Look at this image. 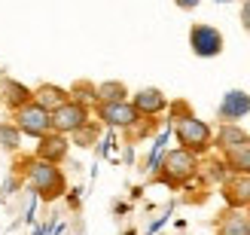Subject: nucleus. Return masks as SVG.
I'll use <instances>...</instances> for the list:
<instances>
[{
  "label": "nucleus",
  "instance_id": "1",
  "mask_svg": "<svg viewBox=\"0 0 250 235\" xmlns=\"http://www.w3.org/2000/svg\"><path fill=\"white\" fill-rule=\"evenodd\" d=\"M21 174H24V183H28V190L37 192L43 202H55L61 195L67 192V177L64 171L52 162H43V159H24L21 162Z\"/></svg>",
  "mask_w": 250,
  "mask_h": 235
},
{
  "label": "nucleus",
  "instance_id": "2",
  "mask_svg": "<svg viewBox=\"0 0 250 235\" xmlns=\"http://www.w3.org/2000/svg\"><path fill=\"white\" fill-rule=\"evenodd\" d=\"M174 138L183 150H189L195 156H205L214 150V128L208 126L205 119H198L189 113L186 104H174Z\"/></svg>",
  "mask_w": 250,
  "mask_h": 235
},
{
  "label": "nucleus",
  "instance_id": "3",
  "mask_svg": "<svg viewBox=\"0 0 250 235\" xmlns=\"http://www.w3.org/2000/svg\"><path fill=\"white\" fill-rule=\"evenodd\" d=\"M198 171H202V162H198V156L183 150V147H174L162 156V165H159V180L168 183V187H183V183H189L192 177H198Z\"/></svg>",
  "mask_w": 250,
  "mask_h": 235
},
{
  "label": "nucleus",
  "instance_id": "4",
  "mask_svg": "<svg viewBox=\"0 0 250 235\" xmlns=\"http://www.w3.org/2000/svg\"><path fill=\"white\" fill-rule=\"evenodd\" d=\"M12 122H16V128L21 134H28V138H34V141L52 131V113H49L46 107H40L37 101H28L19 110H12Z\"/></svg>",
  "mask_w": 250,
  "mask_h": 235
},
{
  "label": "nucleus",
  "instance_id": "5",
  "mask_svg": "<svg viewBox=\"0 0 250 235\" xmlns=\"http://www.w3.org/2000/svg\"><path fill=\"white\" fill-rule=\"evenodd\" d=\"M85 122H92V107H85L80 101H64L58 110H52V131L58 134H70L80 131Z\"/></svg>",
  "mask_w": 250,
  "mask_h": 235
},
{
  "label": "nucleus",
  "instance_id": "6",
  "mask_svg": "<svg viewBox=\"0 0 250 235\" xmlns=\"http://www.w3.org/2000/svg\"><path fill=\"white\" fill-rule=\"evenodd\" d=\"M223 46H226V40H223V34L214 28V24L198 21V24L189 28V49H192V55H198V58H217L223 52Z\"/></svg>",
  "mask_w": 250,
  "mask_h": 235
},
{
  "label": "nucleus",
  "instance_id": "7",
  "mask_svg": "<svg viewBox=\"0 0 250 235\" xmlns=\"http://www.w3.org/2000/svg\"><path fill=\"white\" fill-rule=\"evenodd\" d=\"M98 122H104L110 128H134L144 116L134 110L131 101H107V104H95Z\"/></svg>",
  "mask_w": 250,
  "mask_h": 235
},
{
  "label": "nucleus",
  "instance_id": "8",
  "mask_svg": "<svg viewBox=\"0 0 250 235\" xmlns=\"http://www.w3.org/2000/svg\"><path fill=\"white\" fill-rule=\"evenodd\" d=\"M128 101L134 104V110L146 119H153L159 113H165L168 110V98L162 89H156V85H146V89H137L134 95H128Z\"/></svg>",
  "mask_w": 250,
  "mask_h": 235
},
{
  "label": "nucleus",
  "instance_id": "9",
  "mask_svg": "<svg viewBox=\"0 0 250 235\" xmlns=\"http://www.w3.org/2000/svg\"><path fill=\"white\" fill-rule=\"evenodd\" d=\"M67 150H70V141L67 134H58V131H49L43 138H37V159L43 162H52V165H61L67 159Z\"/></svg>",
  "mask_w": 250,
  "mask_h": 235
},
{
  "label": "nucleus",
  "instance_id": "10",
  "mask_svg": "<svg viewBox=\"0 0 250 235\" xmlns=\"http://www.w3.org/2000/svg\"><path fill=\"white\" fill-rule=\"evenodd\" d=\"M220 190H223L226 208H241V211H247V205H250V174H229L220 183Z\"/></svg>",
  "mask_w": 250,
  "mask_h": 235
},
{
  "label": "nucleus",
  "instance_id": "11",
  "mask_svg": "<svg viewBox=\"0 0 250 235\" xmlns=\"http://www.w3.org/2000/svg\"><path fill=\"white\" fill-rule=\"evenodd\" d=\"M217 116L223 122H238V119L250 116V95L244 89H229L217 107Z\"/></svg>",
  "mask_w": 250,
  "mask_h": 235
},
{
  "label": "nucleus",
  "instance_id": "12",
  "mask_svg": "<svg viewBox=\"0 0 250 235\" xmlns=\"http://www.w3.org/2000/svg\"><path fill=\"white\" fill-rule=\"evenodd\" d=\"M217 235H250V214L241 208H226L217 217Z\"/></svg>",
  "mask_w": 250,
  "mask_h": 235
},
{
  "label": "nucleus",
  "instance_id": "13",
  "mask_svg": "<svg viewBox=\"0 0 250 235\" xmlns=\"http://www.w3.org/2000/svg\"><path fill=\"white\" fill-rule=\"evenodd\" d=\"M34 101L52 113V110H58L64 101H70V92L61 89V85H55V83H40V85L34 89Z\"/></svg>",
  "mask_w": 250,
  "mask_h": 235
},
{
  "label": "nucleus",
  "instance_id": "14",
  "mask_svg": "<svg viewBox=\"0 0 250 235\" xmlns=\"http://www.w3.org/2000/svg\"><path fill=\"white\" fill-rule=\"evenodd\" d=\"M247 141H250V134L238 126V122H223L217 128V134H214V147L220 153H226V150H232V147H238V144H247Z\"/></svg>",
  "mask_w": 250,
  "mask_h": 235
},
{
  "label": "nucleus",
  "instance_id": "15",
  "mask_svg": "<svg viewBox=\"0 0 250 235\" xmlns=\"http://www.w3.org/2000/svg\"><path fill=\"white\" fill-rule=\"evenodd\" d=\"M220 156H223V162H226L229 174H250V141L232 147V150L220 153Z\"/></svg>",
  "mask_w": 250,
  "mask_h": 235
},
{
  "label": "nucleus",
  "instance_id": "16",
  "mask_svg": "<svg viewBox=\"0 0 250 235\" xmlns=\"http://www.w3.org/2000/svg\"><path fill=\"white\" fill-rule=\"evenodd\" d=\"M3 98H6L9 110H19L21 104L34 101V89H28V85H21L19 80H6V83H3Z\"/></svg>",
  "mask_w": 250,
  "mask_h": 235
},
{
  "label": "nucleus",
  "instance_id": "17",
  "mask_svg": "<svg viewBox=\"0 0 250 235\" xmlns=\"http://www.w3.org/2000/svg\"><path fill=\"white\" fill-rule=\"evenodd\" d=\"M107 101H128V89H125V83H119V80L98 83V104H107Z\"/></svg>",
  "mask_w": 250,
  "mask_h": 235
},
{
  "label": "nucleus",
  "instance_id": "18",
  "mask_svg": "<svg viewBox=\"0 0 250 235\" xmlns=\"http://www.w3.org/2000/svg\"><path fill=\"white\" fill-rule=\"evenodd\" d=\"M67 92H70V101H80V104H85V107H95V104H98V85H95V83L80 80V83H73Z\"/></svg>",
  "mask_w": 250,
  "mask_h": 235
},
{
  "label": "nucleus",
  "instance_id": "19",
  "mask_svg": "<svg viewBox=\"0 0 250 235\" xmlns=\"http://www.w3.org/2000/svg\"><path fill=\"white\" fill-rule=\"evenodd\" d=\"M21 144V131L16 128V122H0V147L3 150H16Z\"/></svg>",
  "mask_w": 250,
  "mask_h": 235
},
{
  "label": "nucleus",
  "instance_id": "20",
  "mask_svg": "<svg viewBox=\"0 0 250 235\" xmlns=\"http://www.w3.org/2000/svg\"><path fill=\"white\" fill-rule=\"evenodd\" d=\"M205 177H208V183H223V180L229 177V168H226V162H223V156L220 159H208Z\"/></svg>",
  "mask_w": 250,
  "mask_h": 235
},
{
  "label": "nucleus",
  "instance_id": "21",
  "mask_svg": "<svg viewBox=\"0 0 250 235\" xmlns=\"http://www.w3.org/2000/svg\"><path fill=\"white\" fill-rule=\"evenodd\" d=\"M70 138L77 141V144H83V147H89V144H95V138H98V128L92 126V122H85V126H83L80 131H73Z\"/></svg>",
  "mask_w": 250,
  "mask_h": 235
},
{
  "label": "nucleus",
  "instance_id": "22",
  "mask_svg": "<svg viewBox=\"0 0 250 235\" xmlns=\"http://www.w3.org/2000/svg\"><path fill=\"white\" fill-rule=\"evenodd\" d=\"M241 24H244V31H250V0H244V6H241Z\"/></svg>",
  "mask_w": 250,
  "mask_h": 235
},
{
  "label": "nucleus",
  "instance_id": "23",
  "mask_svg": "<svg viewBox=\"0 0 250 235\" xmlns=\"http://www.w3.org/2000/svg\"><path fill=\"white\" fill-rule=\"evenodd\" d=\"M174 3H177L180 9H195V6H198V0H174Z\"/></svg>",
  "mask_w": 250,
  "mask_h": 235
},
{
  "label": "nucleus",
  "instance_id": "24",
  "mask_svg": "<svg viewBox=\"0 0 250 235\" xmlns=\"http://www.w3.org/2000/svg\"><path fill=\"white\" fill-rule=\"evenodd\" d=\"M217 3H229V0H217Z\"/></svg>",
  "mask_w": 250,
  "mask_h": 235
},
{
  "label": "nucleus",
  "instance_id": "25",
  "mask_svg": "<svg viewBox=\"0 0 250 235\" xmlns=\"http://www.w3.org/2000/svg\"><path fill=\"white\" fill-rule=\"evenodd\" d=\"M247 214H250V205H247Z\"/></svg>",
  "mask_w": 250,
  "mask_h": 235
}]
</instances>
